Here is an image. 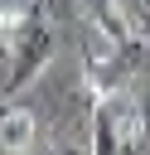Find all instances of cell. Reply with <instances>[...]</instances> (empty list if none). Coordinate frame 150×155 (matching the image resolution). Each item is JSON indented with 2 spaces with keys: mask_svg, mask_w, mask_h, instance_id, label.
Masks as SVG:
<instances>
[{
  "mask_svg": "<svg viewBox=\"0 0 150 155\" xmlns=\"http://www.w3.org/2000/svg\"><path fill=\"white\" fill-rule=\"evenodd\" d=\"M53 58V29H44V24H34L29 34H24V44H19V53H15V78H10V92L15 87H24L44 63Z\"/></svg>",
  "mask_w": 150,
  "mask_h": 155,
  "instance_id": "1",
  "label": "cell"
},
{
  "mask_svg": "<svg viewBox=\"0 0 150 155\" xmlns=\"http://www.w3.org/2000/svg\"><path fill=\"white\" fill-rule=\"evenodd\" d=\"M34 131H39V126H34V116H29L24 107H10L5 121H0V140H5L10 155H24V150L34 145Z\"/></svg>",
  "mask_w": 150,
  "mask_h": 155,
  "instance_id": "2",
  "label": "cell"
},
{
  "mask_svg": "<svg viewBox=\"0 0 150 155\" xmlns=\"http://www.w3.org/2000/svg\"><path fill=\"white\" fill-rule=\"evenodd\" d=\"M116 131L106 121V111H92V155H116Z\"/></svg>",
  "mask_w": 150,
  "mask_h": 155,
  "instance_id": "3",
  "label": "cell"
},
{
  "mask_svg": "<svg viewBox=\"0 0 150 155\" xmlns=\"http://www.w3.org/2000/svg\"><path fill=\"white\" fill-rule=\"evenodd\" d=\"M131 15H135V39L150 44V5H131Z\"/></svg>",
  "mask_w": 150,
  "mask_h": 155,
  "instance_id": "4",
  "label": "cell"
},
{
  "mask_svg": "<svg viewBox=\"0 0 150 155\" xmlns=\"http://www.w3.org/2000/svg\"><path fill=\"white\" fill-rule=\"evenodd\" d=\"M48 155H92V145H58V150H48Z\"/></svg>",
  "mask_w": 150,
  "mask_h": 155,
  "instance_id": "5",
  "label": "cell"
}]
</instances>
